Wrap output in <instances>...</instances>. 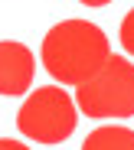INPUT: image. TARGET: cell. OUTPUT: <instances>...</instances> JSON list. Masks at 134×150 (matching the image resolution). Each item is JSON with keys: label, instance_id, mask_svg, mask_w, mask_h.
<instances>
[{"label": "cell", "instance_id": "obj_1", "mask_svg": "<svg viewBox=\"0 0 134 150\" xmlns=\"http://www.w3.org/2000/svg\"><path fill=\"white\" fill-rule=\"evenodd\" d=\"M43 65L56 82L78 85L92 79L111 56V46L105 30H98L88 20H62L43 36Z\"/></svg>", "mask_w": 134, "mask_h": 150}, {"label": "cell", "instance_id": "obj_2", "mask_svg": "<svg viewBox=\"0 0 134 150\" xmlns=\"http://www.w3.org/2000/svg\"><path fill=\"white\" fill-rule=\"evenodd\" d=\"M75 105L85 117H134V62L124 56H108L92 79L75 85Z\"/></svg>", "mask_w": 134, "mask_h": 150}, {"label": "cell", "instance_id": "obj_3", "mask_svg": "<svg viewBox=\"0 0 134 150\" xmlns=\"http://www.w3.org/2000/svg\"><path fill=\"white\" fill-rule=\"evenodd\" d=\"M75 121V98L59 85H43L26 91V101L16 111V131L33 144H62L72 137Z\"/></svg>", "mask_w": 134, "mask_h": 150}, {"label": "cell", "instance_id": "obj_4", "mask_svg": "<svg viewBox=\"0 0 134 150\" xmlns=\"http://www.w3.org/2000/svg\"><path fill=\"white\" fill-rule=\"evenodd\" d=\"M36 79V59L33 49L16 39H0V95L16 98L33 88Z\"/></svg>", "mask_w": 134, "mask_h": 150}, {"label": "cell", "instance_id": "obj_5", "mask_svg": "<svg viewBox=\"0 0 134 150\" xmlns=\"http://www.w3.org/2000/svg\"><path fill=\"white\" fill-rule=\"evenodd\" d=\"M82 150H134V131L131 127H118V124H105V127H95Z\"/></svg>", "mask_w": 134, "mask_h": 150}, {"label": "cell", "instance_id": "obj_6", "mask_svg": "<svg viewBox=\"0 0 134 150\" xmlns=\"http://www.w3.org/2000/svg\"><path fill=\"white\" fill-rule=\"evenodd\" d=\"M121 46L128 56H134V10L121 20Z\"/></svg>", "mask_w": 134, "mask_h": 150}, {"label": "cell", "instance_id": "obj_7", "mask_svg": "<svg viewBox=\"0 0 134 150\" xmlns=\"http://www.w3.org/2000/svg\"><path fill=\"white\" fill-rule=\"evenodd\" d=\"M0 150H33V147H26L23 140H7V137H0Z\"/></svg>", "mask_w": 134, "mask_h": 150}, {"label": "cell", "instance_id": "obj_8", "mask_svg": "<svg viewBox=\"0 0 134 150\" xmlns=\"http://www.w3.org/2000/svg\"><path fill=\"white\" fill-rule=\"evenodd\" d=\"M78 4H85V7H105V4H111V0H78Z\"/></svg>", "mask_w": 134, "mask_h": 150}]
</instances>
